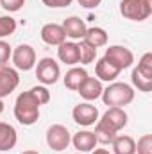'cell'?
<instances>
[{
  "label": "cell",
  "mask_w": 152,
  "mask_h": 154,
  "mask_svg": "<svg viewBox=\"0 0 152 154\" xmlns=\"http://www.w3.org/2000/svg\"><path fill=\"white\" fill-rule=\"evenodd\" d=\"M14 116L22 125H32L39 118V102L29 91H23L16 97L14 102Z\"/></svg>",
  "instance_id": "cell-1"
},
{
  "label": "cell",
  "mask_w": 152,
  "mask_h": 154,
  "mask_svg": "<svg viewBox=\"0 0 152 154\" xmlns=\"http://www.w3.org/2000/svg\"><path fill=\"white\" fill-rule=\"evenodd\" d=\"M102 100L109 108H123L134 100V88L125 82H111L102 90Z\"/></svg>",
  "instance_id": "cell-2"
},
{
  "label": "cell",
  "mask_w": 152,
  "mask_h": 154,
  "mask_svg": "<svg viewBox=\"0 0 152 154\" xmlns=\"http://www.w3.org/2000/svg\"><path fill=\"white\" fill-rule=\"evenodd\" d=\"M120 14L132 22H143L152 14V0H122Z\"/></svg>",
  "instance_id": "cell-3"
},
{
  "label": "cell",
  "mask_w": 152,
  "mask_h": 154,
  "mask_svg": "<svg viewBox=\"0 0 152 154\" xmlns=\"http://www.w3.org/2000/svg\"><path fill=\"white\" fill-rule=\"evenodd\" d=\"M47 145L56 151V152H61L65 149H68V145L72 143V134L68 131V127L61 125V124H54L47 129Z\"/></svg>",
  "instance_id": "cell-4"
},
{
  "label": "cell",
  "mask_w": 152,
  "mask_h": 154,
  "mask_svg": "<svg viewBox=\"0 0 152 154\" xmlns=\"http://www.w3.org/2000/svg\"><path fill=\"white\" fill-rule=\"evenodd\" d=\"M36 77L43 86L56 84L61 77V68L56 59L52 57H43L36 63Z\"/></svg>",
  "instance_id": "cell-5"
},
{
  "label": "cell",
  "mask_w": 152,
  "mask_h": 154,
  "mask_svg": "<svg viewBox=\"0 0 152 154\" xmlns=\"http://www.w3.org/2000/svg\"><path fill=\"white\" fill-rule=\"evenodd\" d=\"M104 57L111 65H114L120 72L125 70V68H129V66H132V63H134V54L127 47H122V45H111V47H108Z\"/></svg>",
  "instance_id": "cell-6"
},
{
  "label": "cell",
  "mask_w": 152,
  "mask_h": 154,
  "mask_svg": "<svg viewBox=\"0 0 152 154\" xmlns=\"http://www.w3.org/2000/svg\"><path fill=\"white\" fill-rule=\"evenodd\" d=\"M13 65L16 70H23V72H29L36 66V50L31 47V45H18L13 54Z\"/></svg>",
  "instance_id": "cell-7"
},
{
  "label": "cell",
  "mask_w": 152,
  "mask_h": 154,
  "mask_svg": "<svg viewBox=\"0 0 152 154\" xmlns=\"http://www.w3.org/2000/svg\"><path fill=\"white\" fill-rule=\"evenodd\" d=\"M74 116V122L79 125H84V127H90V125H95L97 120H99V109L90 104V102H82V104H77L72 111Z\"/></svg>",
  "instance_id": "cell-8"
},
{
  "label": "cell",
  "mask_w": 152,
  "mask_h": 154,
  "mask_svg": "<svg viewBox=\"0 0 152 154\" xmlns=\"http://www.w3.org/2000/svg\"><path fill=\"white\" fill-rule=\"evenodd\" d=\"M20 84V75L16 68H11L7 65L0 66V99L9 97Z\"/></svg>",
  "instance_id": "cell-9"
},
{
  "label": "cell",
  "mask_w": 152,
  "mask_h": 154,
  "mask_svg": "<svg viewBox=\"0 0 152 154\" xmlns=\"http://www.w3.org/2000/svg\"><path fill=\"white\" fill-rule=\"evenodd\" d=\"M102 81H99V79H95V77H86L82 82H81V86L77 88V91H79V95L84 99V100H97V99H100V95H102Z\"/></svg>",
  "instance_id": "cell-10"
},
{
  "label": "cell",
  "mask_w": 152,
  "mask_h": 154,
  "mask_svg": "<svg viewBox=\"0 0 152 154\" xmlns=\"http://www.w3.org/2000/svg\"><path fill=\"white\" fill-rule=\"evenodd\" d=\"M39 34H41V39L47 45H52V47H59L63 41H66L65 29L59 23H45L41 27V32Z\"/></svg>",
  "instance_id": "cell-11"
},
{
  "label": "cell",
  "mask_w": 152,
  "mask_h": 154,
  "mask_svg": "<svg viewBox=\"0 0 152 154\" xmlns=\"http://www.w3.org/2000/svg\"><path fill=\"white\" fill-rule=\"evenodd\" d=\"M100 120H102L104 124H108L114 133H118V131H122V129L127 125V113L123 111V108H109V109L102 115Z\"/></svg>",
  "instance_id": "cell-12"
},
{
  "label": "cell",
  "mask_w": 152,
  "mask_h": 154,
  "mask_svg": "<svg viewBox=\"0 0 152 154\" xmlns=\"http://www.w3.org/2000/svg\"><path fill=\"white\" fill-rule=\"evenodd\" d=\"M63 29H65V34L66 38L70 39H84V34H86V23L82 18L79 16H68L65 22H63Z\"/></svg>",
  "instance_id": "cell-13"
},
{
  "label": "cell",
  "mask_w": 152,
  "mask_h": 154,
  "mask_svg": "<svg viewBox=\"0 0 152 154\" xmlns=\"http://www.w3.org/2000/svg\"><path fill=\"white\" fill-rule=\"evenodd\" d=\"M57 57L61 63L74 66L79 63V47L74 41H63L57 48Z\"/></svg>",
  "instance_id": "cell-14"
},
{
  "label": "cell",
  "mask_w": 152,
  "mask_h": 154,
  "mask_svg": "<svg viewBox=\"0 0 152 154\" xmlns=\"http://www.w3.org/2000/svg\"><path fill=\"white\" fill-rule=\"evenodd\" d=\"M18 142V133L16 129L7 124V122H0V152L11 151Z\"/></svg>",
  "instance_id": "cell-15"
},
{
  "label": "cell",
  "mask_w": 152,
  "mask_h": 154,
  "mask_svg": "<svg viewBox=\"0 0 152 154\" xmlns=\"http://www.w3.org/2000/svg\"><path fill=\"white\" fill-rule=\"evenodd\" d=\"M72 143L79 152H91L97 145V138L91 131H79L72 136Z\"/></svg>",
  "instance_id": "cell-16"
},
{
  "label": "cell",
  "mask_w": 152,
  "mask_h": 154,
  "mask_svg": "<svg viewBox=\"0 0 152 154\" xmlns=\"http://www.w3.org/2000/svg\"><path fill=\"white\" fill-rule=\"evenodd\" d=\"M95 74L99 77V81H106V82H114V79L120 75V70L111 65L106 57H100L95 65Z\"/></svg>",
  "instance_id": "cell-17"
},
{
  "label": "cell",
  "mask_w": 152,
  "mask_h": 154,
  "mask_svg": "<svg viewBox=\"0 0 152 154\" xmlns=\"http://www.w3.org/2000/svg\"><path fill=\"white\" fill-rule=\"evenodd\" d=\"M111 145L113 154H136V142L129 134H116Z\"/></svg>",
  "instance_id": "cell-18"
},
{
  "label": "cell",
  "mask_w": 152,
  "mask_h": 154,
  "mask_svg": "<svg viewBox=\"0 0 152 154\" xmlns=\"http://www.w3.org/2000/svg\"><path fill=\"white\" fill-rule=\"evenodd\" d=\"M86 77H88V72H86L84 68L74 66V68H70V70L66 72V75H65V86H66L68 90H72V91H77V88L81 86V82H82Z\"/></svg>",
  "instance_id": "cell-19"
},
{
  "label": "cell",
  "mask_w": 152,
  "mask_h": 154,
  "mask_svg": "<svg viewBox=\"0 0 152 154\" xmlns=\"http://www.w3.org/2000/svg\"><path fill=\"white\" fill-rule=\"evenodd\" d=\"M84 39L90 45H93L95 48H99V47H104L108 43V32L102 27H88L86 34H84Z\"/></svg>",
  "instance_id": "cell-20"
},
{
  "label": "cell",
  "mask_w": 152,
  "mask_h": 154,
  "mask_svg": "<svg viewBox=\"0 0 152 154\" xmlns=\"http://www.w3.org/2000/svg\"><path fill=\"white\" fill-rule=\"evenodd\" d=\"M93 134L97 138V143H102V145H109L114 140V136H116V133H114L108 124H104L102 120H97V125H95V133Z\"/></svg>",
  "instance_id": "cell-21"
},
{
  "label": "cell",
  "mask_w": 152,
  "mask_h": 154,
  "mask_svg": "<svg viewBox=\"0 0 152 154\" xmlns=\"http://www.w3.org/2000/svg\"><path fill=\"white\" fill-rule=\"evenodd\" d=\"M77 47H79V63L81 65H90L95 61L97 48L93 45H90L86 39H81V43H77Z\"/></svg>",
  "instance_id": "cell-22"
},
{
  "label": "cell",
  "mask_w": 152,
  "mask_h": 154,
  "mask_svg": "<svg viewBox=\"0 0 152 154\" xmlns=\"http://www.w3.org/2000/svg\"><path fill=\"white\" fill-rule=\"evenodd\" d=\"M131 81H132V86L134 88H138V91H143V93H149L152 90V81L150 79H145V77L141 75L136 68L132 70V74H131Z\"/></svg>",
  "instance_id": "cell-23"
},
{
  "label": "cell",
  "mask_w": 152,
  "mask_h": 154,
  "mask_svg": "<svg viewBox=\"0 0 152 154\" xmlns=\"http://www.w3.org/2000/svg\"><path fill=\"white\" fill-rule=\"evenodd\" d=\"M136 70L145 77V79H150L152 81V52H145L141 56V59L138 61Z\"/></svg>",
  "instance_id": "cell-24"
},
{
  "label": "cell",
  "mask_w": 152,
  "mask_h": 154,
  "mask_svg": "<svg viewBox=\"0 0 152 154\" xmlns=\"http://www.w3.org/2000/svg\"><path fill=\"white\" fill-rule=\"evenodd\" d=\"M16 31V20L13 16H0V39L11 36Z\"/></svg>",
  "instance_id": "cell-25"
},
{
  "label": "cell",
  "mask_w": 152,
  "mask_h": 154,
  "mask_svg": "<svg viewBox=\"0 0 152 154\" xmlns=\"http://www.w3.org/2000/svg\"><path fill=\"white\" fill-rule=\"evenodd\" d=\"M31 93L38 99L39 106H45L50 102V91L47 90V86H34V88H31Z\"/></svg>",
  "instance_id": "cell-26"
},
{
  "label": "cell",
  "mask_w": 152,
  "mask_h": 154,
  "mask_svg": "<svg viewBox=\"0 0 152 154\" xmlns=\"http://www.w3.org/2000/svg\"><path fill=\"white\" fill-rule=\"evenodd\" d=\"M138 154H152V134H143L136 143Z\"/></svg>",
  "instance_id": "cell-27"
},
{
  "label": "cell",
  "mask_w": 152,
  "mask_h": 154,
  "mask_svg": "<svg viewBox=\"0 0 152 154\" xmlns=\"http://www.w3.org/2000/svg\"><path fill=\"white\" fill-rule=\"evenodd\" d=\"M0 5L7 13H16L25 5V0H0Z\"/></svg>",
  "instance_id": "cell-28"
},
{
  "label": "cell",
  "mask_w": 152,
  "mask_h": 154,
  "mask_svg": "<svg viewBox=\"0 0 152 154\" xmlns=\"http://www.w3.org/2000/svg\"><path fill=\"white\" fill-rule=\"evenodd\" d=\"M11 54H13V50H11L9 43L4 41V39H0V66H4V65L9 61Z\"/></svg>",
  "instance_id": "cell-29"
},
{
  "label": "cell",
  "mask_w": 152,
  "mask_h": 154,
  "mask_svg": "<svg viewBox=\"0 0 152 154\" xmlns=\"http://www.w3.org/2000/svg\"><path fill=\"white\" fill-rule=\"evenodd\" d=\"M47 7H54V9H59V7H68L74 0H41Z\"/></svg>",
  "instance_id": "cell-30"
},
{
  "label": "cell",
  "mask_w": 152,
  "mask_h": 154,
  "mask_svg": "<svg viewBox=\"0 0 152 154\" xmlns=\"http://www.w3.org/2000/svg\"><path fill=\"white\" fill-rule=\"evenodd\" d=\"M82 7H86V9H95V7H99L100 5V2L102 0H77Z\"/></svg>",
  "instance_id": "cell-31"
},
{
  "label": "cell",
  "mask_w": 152,
  "mask_h": 154,
  "mask_svg": "<svg viewBox=\"0 0 152 154\" xmlns=\"http://www.w3.org/2000/svg\"><path fill=\"white\" fill-rule=\"evenodd\" d=\"M91 154H113V152H109L108 149H95Z\"/></svg>",
  "instance_id": "cell-32"
},
{
  "label": "cell",
  "mask_w": 152,
  "mask_h": 154,
  "mask_svg": "<svg viewBox=\"0 0 152 154\" xmlns=\"http://www.w3.org/2000/svg\"><path fill=\"white\" fill-rule=\"evenodd\" d=\"M22 154H39L38 151H23Z\"/></svg>",
  "instance_id": "cell-33"
},
{
  "label": "cell",
  "mask_w": 152,
  "mask_h": 154,
  "mask_svg": "<svg viewBox=\"0 0 152 154\" xmlns=\"http://www.w3.org/2000/svg\"><path fill=\"white\" fill-rule=\"evenodd\" d=\"M2 113H4V100L0 99V115H2Z\"/></svg>",
  "instance_id": "cell-34"
},
{
  "label": "cell",
  "mask_w": 152,
  "mask_h": 154,
  "mask_svg": "<svg viewBox=\"0 0 152 154\" xmlns=\"http://www.w3.org/2000/svg\"><path fill=\"white\" fill-rule=\"evenodd\" d=\"M75 154H82V152H75Z\"/></svg>",
  "instance_id": "cell-35"
}]
</instances>
